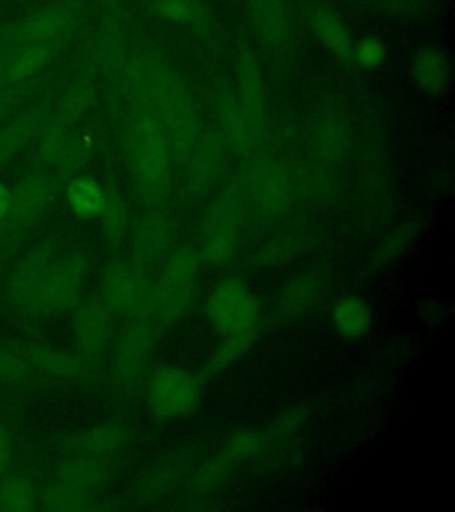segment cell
Wrapping results in <instances>:
<instances>
[{
  "label": "cell",
  "instance_id": "cell-21",
  "mask_svg": "<svg viewBox=\"0 0 455 512\" xmlns=\"http://www.w3.org/2000/svg\"><path fill=\"white\" fill-rule=\"evenodd\" d=\"M66 200L77 216L91 219L102 214L107 201V192L95 178L79 176L68 185Z\"/></svg>",
  "mask_w": 455,
  "mask_h": 512
},
{
  "label": "cell",
  "instance_id": "cell-7",
  "mask_svg": "<svg viewBox=\"0 0 455 512\" xmlns=\"http://www.w3.org/2000/svg\"><path fill=\"white\" fill-rule=\"evenodd\" d=\"M148 404L153 413L164 420L189 415L200 402L198 379L184 368L160 367L148 381Z\"/></svg>",
  "mask_w": 455,
  "mask_h": 512
},
{
  "label": "cell",
  "instance_id": "cell-14",
  "mask_svg": "<svg viewBox=\"0 0 455 512\" xmlns=\"http://www.w3.org/2000/svg\"><path fill=\"white\" fill-rule=\"evenodd\" d=\"M237 100L258 144L265 128V95L258 63L249 54L240 57V96Z\"/></svg>",
  "mask_w": 455,
  "mask_h": 512
},
{
  "label": "cell",
  "instance_id": "cell-4",
  "mask_svg": "<svg viewBox=\"0 0 455 512\" xmlns=\"http://www.w3.org/2000/svg\"><path fill=\"white\" fill-rule=\"evenodd\" d=\"M201 258L196 249H176L152 285V310L162 322L180 319L192 303Z\"/></svg>",
  "mask_w": 455,
  "mask_h": 512
},
{
  "label": "cell",
  "instance_id": "cell-8",
  "mask_svg": "<svg viewBox=\"0 0 455 512\" xmlns=\"http://www.w3.org/2000/svg\"><path fill=\"white\" fill-rule=\"evenodd\" d=\"M86 262L79 255L61 256L48 264L41 288V312H63L79 303Z\"/></svg>",
  "mask_w": 455,
  "mask_h": 512
},
{
  "label": "cell",
  "instance_id": "cell-23",
  "mask_svg": "<svg viewBox=\"0 0 455 512\" xmlns=\"http://www.w3.org/2000/svg\"><path fill=\"white\" fill-rule=\"evenodd\" d=\"M40 495L31 480L24 475L0 477V511L31 512L38 507Z\"/></svg>",
  "mask_w": 455,
  "mask_h": 512
},
{
  "label": "cell",
  "instance_id": "cell-16",
  "mask_svg": "<svg viewBox=\"0 0 455 512\" xmlns=\"http://www.w3.org/2000/svg\"><path fill=\"white\" fill-rule=\"evenodd\" d=\"M333 326L345 338H361L374 324L372 310L361 297L349 296L338 301L333 308Z\"/></svg>",
  "mask_w": 455,
  "mask_h": 512
},
{
  "label": "cell",
  "instance_id": "cell-31",
  "mask_svg": "<svg viewBox=\"0 0 455 512\" xmlns=\"http://www.w3.org/2000/svg\"><path fill=\"white\" fill-rule=\"evenodd\" d=\"M36 128H38V118L24 116L0 130V166L11 159V155H15L18 150L24 148L27 141L34 136Z\"/></svg>",
  "mask_w": 455,
  "mask_h": 512
},
{
  "label": "cell",
  "instance_id": "cell-26",
  "mask_svg": "<svg viewBox=\"0 0 455 512\" xmlns=\"http://www.w3.org/2000/svg\"><path fill=\"white\" fill-rule=\"evenodd\" d=\"M125 432L116 425H100L91 431L84 432L79 440L75 441V450L80 456L102 457L116 452L123 445Z\"/></svg>",
  "mask_w": 455,
  "mask_h": 512
},
{
  "label": "cell",
  "instance_id": "cell-40",
  "mask_svg": "<svg viewBox=\"0 0 455 512\" xmlns=\"http://www.w3.org/2000/svg\"><path fill=\"white\" fill-rule=\"evenodd\" d=\"M320 144L328 155H335L336 152H340L342 150V132H340V128L331 125V123L326 125L322 130Z\"/></svg>",
  "mask_w": 455,
  "mask_h": 512
},
{
  "label": "cell",
  "instance_id": "cell-12",
  "mask_svg": "<svg viewBox=\"0 0 455 512\" xmlns=\"http://www.w3.org/2000/svg\"><path fill=\"white\" fill-rule=\"evenodd\" d=\"M223 166V141L221 137L201 132L200 139L187 155V180L192 194H205L216 182Z\"/></svg>",
  "mask_w": 455,
  "mask_h": 512
},
{
  "label": "cell",
  "instance_id": "cell-15",
  "mask_svg": "<svg viewBox=\"0 0 455 512\" xmlns=\"http://www.w3.org/2000/svg\"><path fill=\"white\" fill-rule=\"evenodd\" d=\"M109 326L111 312L100 303V299L80 304L75 315V333L84 358L91 360L102 354L109 338Z\"/></svg>",
  "mask_w": 455,
  "mask_h": 512
},
{
  "label": "cell",
  "instance_id": "cell-10",
  "mask_svg": "<svg viewBox=\"0 0 455 512\" xmlns=\"http://www.w3.org/2000/svg\"><path fill=\"white\" fill-rule=\"evenodd\" d=\"M52 196V182L43 173H34L27 176L22 184L18 185L15 192H11V205H9L8 217L4 219V228L0 235L4 237L2 242L24 233L34 219L40 216Z\"/></svg>",
  "mask_w": 455,
  "mask_h": 512
},
{
  "label": "cell",
  "instance_id": "cell-35",
  "mask_svg": "<svg viewBox=\"0 0 455 512\" xmlns=\"http://www.w3.org/2000/svg\"><path fill=\"white\" fill-rule=\"evenodd\" d=\"M262 445H264L262 434L246 429V431H239L237 434H233L230 441H228V445H226L223 456L232 464L239 463V461L255 456L256 452L262 448Z\"/></svg>",
  "mask_w": 455,
  "mask_h": 512
},
{
  "label": "cell",
  "instance_id": "cell-20",
  "mask_svg": "<svg viewBox=\"0 0 455 512\" xmlns=\"http://www.w3.org/2000/svg\"><path fill=\"white\" fill-rule=\"evenodd\" d=\"M68 13L61 8L43 9L22 25L18 31V38L22 43H38L48 45L50 41L56 40L68 27Z\"/></svg>",
  "mask_w": 455,
  "mask_h": 512
},
{
  "label": "cell",
  "instance_id": "cell-38",
  "mask_svg": "<svg viewBox=\"0 0 455 512\" xmlns=\"http://www.w3.org/2000/svg\"><path fill=\"white\" fill-rule=\"evenodd\" d=\"M304 420H306V413H304L303 409H287V411H283V413L274 420L272 432H274L276 438L283 440V438L292 436L294 432L299 431V429L303 427Z\"/></svg>",
  "mask_w": 455,
  "mask_h": 512
},
{
  "label": "cell",
  "instance_id": "cell-37",
  "mask_svg": "<svg viewBox=\"0 0 455 512\" xmlns=\"http://www.w3.org/2000/svg\"><path fill=\"white\" fill-rule=\"evenodd\" d=\"M29 374V361L25 356L0 349V383L20 381Z\"/></svg>",
  "mask_w": 455,
  "mask_h": 512
},
{
  "label": "cell",
  "instance_id": "cell-5",
  "mask_svg": "<svg viewBox=\"0 0 455 512\" xmlns=\"http://www.w3.org/2000/svg\"><path fill=\"white\" fill-rule=\"evenodd\" d=\"M207 313L212 326L223 336L255 335L260 319L256 297L239 280L217 283L208 297Z\"/></svg>",
  "mask_w": 455,
  "mask_h": 512
},
{
  "label": "cell",
  "instance_id": "cell-41",
  "mask_svg": "<svg viewBox=\"0 0 455 512\" xmlns=\"http://www.w3.org/2000/svg\"><path fill=\"white\" fill-rule=\"evenodd\" d=\"M11 454H13V443H11V434L8 429L0 425V477L8 472L9 463H11Z\"/></svg>",
  "mask_w": 455,
  "mask_h": 512
},
{
  "label": "cell",
  "instance_id": "cell-34",
  "mask_svg": "<svg viewBox=\"0 0 455 512\" xmlns=\"http://www.w3.org/2000/svg\"><path fill=\"white\" fill-rule=\"evenodd\" d=\"M253 340H255V335L224 336L223 344L217 347V351L212 356V363H210L212 372L233 365L242 354H246L253 344Z\"/></svg>",
  "mask_w": 455,
  "mask_h": 512
},
{
  "label": "cell",
  "instance_id": "cell-25",
  "mask_svg": "<svg viewBox=\"0 0 455 512\" xmlns=\"http://www.w3.org/2000/svg\"><path fill=\"white\" fill-rule=\"evenodd\" d=\"M171 223L160 212H150L136 233V253L139 258H155L168 246Z\"/></svg>",
  "mask_w": 455,
  "mask_h": 512
},
{
  "label": "cell",
  "instance_id": "cell-2",
  "mask_svg": "<svg viewBox=\"0 0 455 512\" xmlns=\"http://www.w3.org/2000/svg\"><path fill=\"white\" fill-rule=\"evenodd\" d=\"M127 155L137 192L157 207L171 187V148L159 123L148 114H137L127 125Z\"/></svg>",
  "mask_w": 455,
  "mask_h": 512
},
{
  "label": "cell",
  "instance_id": "cell-11",
  "mask_svg": "<svg viewBox=\"0 0 455 512\" xmlns=\"http://www.w3.org/2000/svg\"><path fill=\"white\" fill-rule=\"evenodd\" d=\"M50 262L52 251L48 246H40L25 256L11 276L9 294L29 312H41V288Z\"/></svg>",
  "mask_w": 455,
  "mask_h": 512
},
{
  "label": "cell",
  "instance_id": "cell-36",
  "mask_svg": "<svg viewBox=\"0 0 455 512\" xmlns=\"http://www.w3.org/2000/svg\"><path fill=\"white\" fill-rule=\"evenodd\" d=\"M157 11L164 18L178 24H191L200 20V6L194 0H159Z\"/></svg>",
  "mask_w": 455,
  "mask_h": 512
},
{
  "label": "cell",
  "instance_id": "cell-9",
  "mask_svg": "<svg viewBox=\"0 0 455 512\" xmlns=\"http://www.w3.org/2000/svg\"><path fill=\"white\" fill-rule=\"evenodd\" d=\"M244 200L255 203L265 216H278L288 207L290 184L285 171L272 162L256 164L248 169V175L237 184Z\"/></svg>",
  "mask_w": 455,
  "mask_h": 512
},
{
  "label": "cell",
  "instance_id": "cell-24",
  "mask_svg": "<svg viewBox=\"0 0 455 512\" xmlns=\"http://www.w3.org/2000/svg\"><path fill=\"white\" fill-rule=\"evenodd\" d=\"M313 27L320 41L338 56H349L351 52V34L344 20L333 9L319 8L313 13Z\"/></svg>",
  "mask_w": 455,
  "mask_h": 512
},
{
  "label": "cell",
  "instance_id": "cell-3",
  "mask_svg": "<svg viewBox=\"0 0 455 512\" xmlns=\"http://www.w3.org/2000/svg\"><path fill=\"white\" fill-rule=\"evenodd\" d=\"M244 201L239 185L235 184L210 205L198 235L201 262L221 265L232 258L244 219Z\"/></svg>",
  "mask_w": 455,
  "mask_h": 512
},
{
  "label": "cell",
  "instance_id": "cell-1",
  "mask_svg": "<svg viewBox=\"0 0 455 512\" xmlns=\"http://www.w3.org/2000/svg\"><path fill=\"white\" fill-rule=\"evenodd\" d=\"M137 75L157 114L155 120L171 153L187 159L201 136L200 111L191 91L184 80L159 59H144L137 68Z\"/></svg>",
  "mask_w": 455,
  "mask_h": 512
},
{
  "label": "cell",
  "instance_id": "cell-29",
  "mask_svg": "<svg viewBox=\"0 0 455 512\" xmlns=\"http://www.w3.org/2000/svg\"><path fill=\"white\" fill-rule=\"evenodd\" d=\"M104 477L105 466L100 461H96L95 457L82 456V459L64 464L61 470V482L80 491L93 488L98 482H102Z\"/></svg>",
  "mask_w": 455,
  "mask_h": 512
},
{
  "label": "cell",
  "instance_id": "cell-18",
  "mask_svg": "<svg viewBox=\"0 0 455 512\" xmlns=\"http://www.w3.org/2000/svg\"><path fill=\"white\" fill-rule=\"evenodd\" d=\"M320 296V283L312 274H303L290 281L281 292L278 312L283 319H296L308 312Z\"/></svg>",
  "mask_w": 455,
  "mask_h": 512
},
{
  "label": "cell",
  "instance_id": "cell-33",
  "mask_svg": "<svg viewBox=\"0 0 455 512\" xmlns=\"http://www.w3.org/2000/svg\"><path fill=\"white\" fill-rule=\"evenodd\" d=\"M98 217H102L105 235H107V239L111 240L112 244H116L127 232V208L121 203L120 198L112 196L109 192H107L104 210Z\"/></svg>",
  "mask_w": 455,
  "mask_h": 512
},
{
  "label": "cell",
  "instance_id": "cell-27",
  "mask_svg": "<svg viewBox=\"0 0 455 512\" xmlns=\"http://www.w3.org/2000/svg\"><path fill=\"white\" fill-rule=\"evenodd\" d=\"M25 360L43 372L61 377H79L84 374V363L70 354L48 351V349H34L25 354Z\"/></svg>",
  "mask_w": 455,
  "mask_h": 512
},
{
  "label": "cell",
  "instance_id": "cell-43",
  "mask_svg": "<svg viewBox=\"0 0 455 512\" xmlns=\"http://www.w3.org/2000/svg\"><path fill=\"white\" fill-rule=\"evenodd\" d=\"M8 54L0 48V77L4 75V70H6V64H8Z\"/></svg>",
  "mask_w": 455,
  "mask_h": 512
},
{
  "label": "cell",
  "instance_id": "cell-19",
  "mask_svg": "<svg viewBox=\"0 0 455 512\" xmlns=\"http://www.w3.org/2000/svg\"><path fill=\"white\" fill-rule=\"evenodd\" d=\"M249 13L256 32L267 43L280 45L287 38V13L280 0H251Z\"/></svg>",
  "mask_w": 455,
  "mask_h": 512
},
{
  "label": "cell",
  "instance_id": "cell-6",
  "mask_svg": "<svg viewBox=\"0 0 455 512\" xmlns=\"http://www.w3.org/2000/svg\"><path fill=\"white\" fill-rule=\"evenodd\" d=\"M98 299L116 315H143L152 310V283L141 265L116 262L105 269Z\"/></svg>",
  "mask_w": 455,
  "mask_h": 512
},
{
  "label": "cell",
  "instance_id": "cell-28",
  "mask_svg": "<svg viewBox=\"0 0 455 512\" xmlns=\"http://www.w3.org/2000/svg\"><path fill=\"white\" fill-rule=\"evenodd\" d=\"M416 237H418V228L415 224H406L397 228L395 232L388 233L374 251L372 265L383 267L397 260L415 244Z\"/></svg>",
  "mask_w": 455,
  "mask_h": 512
},
{
  "label": "cell",
  "instance_id": "cell-17",
  "mask_svg": "<svg viewBox=\"0 0 455 512\" xmlns=\"http://www.w3.org/2000/svg\"><path fill=\"white\" fill-rule=\"evenodd\" d=\"M416 84L427 93H440L447 88L450 77L448 57L440 48L429 47L420 50L413 63Z\"/></svg>",
  "mask_w": 455,
  "mask_h": 512
},
{
  "label": "cell",
  "instance_id": "cell-42",
  "mask_svg": "<svg viewBox=\"0 0 455 512\" xmlns=\"http://www.w3.org/2000/svg\"><path fill=\"white\" fill-rule=\"evenodd\" d=\"M9 205H11V192L8 187L0 182V224L8 217Z\"/></svg>",
  "mask_w": 455,
  "mask_h": 512
},
{
  "label": "cell",
  "instance_id": "cell-39",
  "mask_svg": "<svg viewBox=\"0 0 455 512\" xmlns=\"http://www.w3.org/2000/svg\"><path fill=\"white\" fill-rule=\"evenodd\" d=\"M384 47L383 43L374 38H367L361 41L360 45L356 47V59L361 66L365 68H376L384 61Z\"/></svg>",
  "mask_w": 455,
  "mask_h": 512
},
{
  "label": "cell",
  "instance_id": "cell-22",
  "mask_svg": "<svg viewBox=\"0 0 455 512\" xmlns=\"http://www.w3.org/2000/svg\"><path fill=\"white\" fill-rule=\"evenodd\" d=\"M48 57H50L48 45L22 43V47L18 48L13 56L8 57L4 77L9 84H22L45 68Z\"/></svg>",
  "mask_w": 455,
  "mask_h": 512
},
{
  "label": "cell",
  "instance_id": "cell-13",
  "mask_svg": "<svg viewBox=\"0 0 455 512\" xmlns=\"http://www.w3.org/2000/svg\"><path fill=\"white\" fill-rule=\"evenodd\" d=\"M152 347V328L144 319H137L121 333L116 347L114 368L121 383L130 384L141 372Z\"/></svg>",
  "mask_w": 455,
  "mask_h": 512
},
{
  "label": "cell",
  "instance_id": "cell-32",
  "mask_svg": "<svg viewBox=\"0 0 455 512\" xmlns=\"http://www.w3.org/2000/svg\"><path fill=\"white\" fill-rule=\"evenodd\" d=\"M41 500H43V505L48 511L79 512L88 511L89 509L86 491L66 486L63 482L59 486H54V488L45 491Z\"/></svg>",
  "mask_w": 455,
  "mask_h": 512
},
{
  "label": "cell",
  "instance_id": "cell-30",
  "mask_svg": "<svg viewBox=\"0 0 455 512\" xmlns=\"http://www.w3.org/2000/svg\"><path fill=\"white\" fill-rule=\"evenodd\" d=\"M219 116H221V121H223L226 130L230 132V136H232L235 144H239L240 148H244V150L255 146V137H253L251 130H249L246 116H244V112L240 109L239 100L235 96H223L221 105H219Z\"/></svg>",
  "mask_w": 455,
  "mask_h": 512
}]
</instances>
